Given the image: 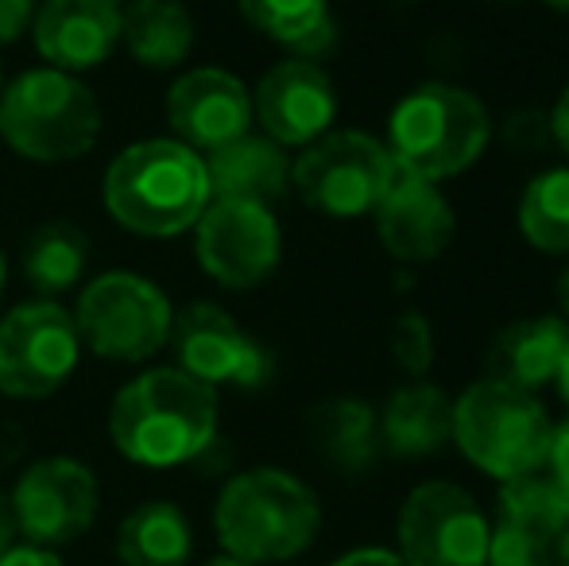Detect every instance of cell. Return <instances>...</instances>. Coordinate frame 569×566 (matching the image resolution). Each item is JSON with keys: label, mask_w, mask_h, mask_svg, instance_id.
I'll return each mask as SVG.
<instances>
[{"label": "cell", "mask_w": 569, "mask_h": 566, "mask_svg": "<svg viewBox=\"0 0 569 566\" xmlns=\"http://www.w3.org/2000/svg\"><path fill=\"white\" fill-rule=\"evenodd\" d=\"M218 416V388L182 369H148L117 393L109 438L136 466L171 469L210 450Z\"/></svg>", "instance_id": "obj_1"}, {"label": "cell", "mask_w": 569, "mask_h": 566, "mask_svg": "<svg viewBox=\"0 0 569 566\" xmlns=\"http://www.w3.org/2000/svg\"><path fill=\"white\" fill-rule=\"evenodd\" d=\"M210 206L206 159L179 140L128 143L106 171V210L140 237H179Z\"/></svg>", "instance_id": "obj_2"}, {"label": "cell", "mask_w": 569, "mask_h": 566, "mask_svg": "<svg viewBox=\"0 0 569 566\" xmlns=\"http://www.w3.org/2000/svg\"><path fill=\"white\" fill-rule=\"evenodd\" d=\"M322 505L302 477L276 466L244 469L213 505V532L232 559L291 563L318 539Z\"/></svg>", "instance_id": "obj_3"}, {"label": "cell", "mask_w": 569, "mask_h": 566, "mask_svg": "<svg viewBox=\"0 0 569 566\" xmlns=\"http://www.w3.org/2000/svg\"><path fill=\"white\" fill-rule=\"evenodd\" d=\"M0 137L36 163L82 159L101 137V106L67 70H28L0 90Z\"/></svg>", "instance_id": "obj_4"}, {"label": "cell", "mask_w": 569, "mask_h": 566, "mask_svg": "<svg viewBox=\"0 0 569 566\" xmlns=\"http://www.w3.org/2000/svg\"><path fill=\"white\" fill-rule=\"evenodd\" d=\"M550 430L555 424L535 393L511 388L503 380L485 377L453 400V443L480 474L496 481L542 469Z\"/></svg>", "instance_id": "obj_5"}, {"label": "cell", "mask_w": 569, "mask_h": 566, "mask_svg": "<svg viewBox=\"0 0 569 566\" xmlns=\"http://www.w3.org/2000/svg\"><path fill=\"white\" fill-rule=\"evenodd\" d=\"M488 132H492L488 109L469 90L427 82L391 109L388 151L399 167L438 182L477 163L485 156Z\"/></svg>", "instance_id": "obj_6"}, {"label": "cell", "mask_w": 569, "mask_h": 566, "mask_svg": "<svg viewBox=\"0 0 569 566\" xmlns=\"http://www.w3.org/2000/svg\"><path fill=\"white\" fill-rule=\"evenodd\" d=\"M167 295L136 272H106L86 284L74 307L78 338L106 361H148L171 341Z\"/></svg>", "instance_id": "obj_7"}, {"label": "cell", "mask_w": 569, "mask_h": 566, "mask_svg": "<svg viewBox=\"0 0 569 566\" xmlns=\"http://www.w3.org/2000/svg\"><path fill=\"white\" fill-rule=\"evenodd\" d=\"M391 171L396 159L388 143L345 129L307 143V151L291 163V187L310 210L345 221L376 210Z\"/></svg>", "instance_id": "obj_8"}, {"label": "cell", "mask_w": 569, "mask_h": 566, "mask_svg": "<svg viewBox=\"0 0 569 566\" xmlns=\"http://www.w3.org/2000/svg\"><path fill=\"white\" fill-rule=\"evenodd\" d=\"M82 354L74 315L59 302H23L0 318V393L43 400L70 380Z\"/></svg>", "instance_id": "obj_9"}, {"label": "cell", "mask_w": 569, "mask_h": 566, "mask_svg": "<svg viewBox=\"0 0 569 566\" xmlns=\"http://www.w3.org/2000/svg\"><path fill=\"white\" fill-rule=\"evenodd\" d=\"M488 532L472 493L453 481H427L407 493L396 520L399 559L407 566H485Z\"/></svg>", "instance_id": "obj_10"}, {"label": "cell", "mask_w": 569, "mask_h": 566, "mask_svg": "<svg viewBox=\"0 0 569 566\" xmlns=\"http://www.w3.org/2000/svg\"><path fill=\"white\" fill-rule=\"evenodd\" d=\"M101 489L98 477L78 458H39L20 474L12 489V513L20 524V539L31 547H59L74 544L98 520Z\"/></svg>", "instance_id": "obj_11"}, {"label": "cell", "mask_w": 569, "mask_h": 566, "mask_svg": "<svg viewBox=\"0 0 569 566\" xmlns=\"http://www.w3.org/2000/svg\"><path fill=\"white\" fill-rule=\"evenodd\" d=\"M279 249V221L271 206L260 202H232V198H210L194 226V252L213 284L229 291L260 287L276 272Z\"/></svg>", "instance_id": "obj_12"}, {"label": "cell", "mask_w": 569, "mask_h": 566, "mask_svg": "<svg viewBox=\"0 0 569 566\" xmlns=\"http://www.w3.org/2000/svg\"><path fill=\"white\" fill-rule=\"evenodd\" d=\"M171 341L179 369L210 388H260L271 377V361L260 341L213 302H194L174 315Z\"/></svg>", "instance_id": "obj_13"}, {"label": "cell", "mask_w": 569, "mask_h": 566, "mask_svg": "<svg viewBox=\"0 0 569 566\" xmlns=\"http://www.w3.org/2000/svg\"><path fill=\"white\" fill-rule=\"evenodd\" d=\"M252 113L263 125V137L279 148H307L330 132L338 117V90L315 59H287L260 78Z\"/></svg>", "instance_id": "obj_14"}, {"label": "cell", "mask_w": 569, "mask_h": 566, "mask_svg": "<svg viewBox=\"0 0 569 566\" xmlns=\"http://www.w3.org/2000/svg\"><path fill=\"white\" fill-rule=\"evenodd\" d=\"M372 214L380 245L403 265H422V260L442 257L457 229L453 210L438 190V182L422 179V175L407 171L399 163Z\"/></svg>", "instance_id": "obj_15"}, {"label": "cell", "mask_w": 569, "mask_h": 566, "mask_svg": "<svg viewBox=\"0 0 569 566\" xmlns=\"http://www.w3.org/2000/svg\"><path fill=\"white\" fill-rule=\"evenodd\" d=\"M167 121L174 140L194 151H218L252 125V93L237 75L218 67H198L167 90Z\"/></svg>", "instance_id": "obj_16"}, {"label": "cell", "mask_w": 569, "mask_h": 566, "mask_svg": "<svg viewBox=\"0 0 569 566\" xmlns=\"http://www.w3.org/2000/svg\"><path fill=\"white\" fill-rule=\"evenodd\" d=\"M120 0H43L31 16L36 51L54 70H90L101 67L120 43Z\"/></svg>", "instance_id": "obj_17"}, {"label": "cell", "mask_w": 569, "mask_h": 566, "mask_svg": "<svg viewBox=\"0 0 569 566\" xmlns=\"http://www.w3.org/2000/svg\"><path fill=\"white\" fill-rule=\"evenodd\" d=\"M206 179H210V198L271 206L291 187V159L276 140L244 132L206 156Z\"/></svg>", "instance_id": "obj_18"}, {"label": "cell", "mask_w": 569, "mask_h": 566, "mask_svg": "<svg viewBox=\"0 0 569 566\" xmlns=\"http://www.w3.org/2000/svg\"><path fill=\"white\" fill-rule=\"evenodd\" d=\"M376 427L380 446L396 458H427L453 438V400L438 385L411 380L388 396Z\"/></svg>", "instance_id": "obj_19"}, {"label": "cell", "mask_w": 569, "mask_h": 566, "mask_svg": "<svg viewBox=\"0 0 569 566\" xmlns=\"http://www.w3.org/2000/svg\"><path fill=\"white\" fill-rule=\"evenodd\" d=\"M569 346V322L562 318H519L503 326L488 346V377L511 388L535 393L558 377Z\"/></svg>", "instance_id": "obj_20"}, {"label": "cell", "mask_w": 569, "mask_h": 566, "mask_svg": "<svg viewBox=\"0 0 569 566\" xmlns=\"http://www.w3.org/2000/svg\"><path fill=\"white\" fill-rule=\"evenodd\" d=\"M113 552L120 566H187L194 555V528L171 500H143L120 520Z\"/></svg>", "instance_id": "obj_21"}, {"label": "cell", "mask_w": 569, "mask_h": 566, "mask_svg": "<svg viewBox=\"0 0 569 566\" xmlns=\"http://www.w3.org/2000/svg\"><path fill=\"white\" fill-rule=\"evenodd\" d=\"M120 43L140 67L171 70L194 47V16L179 0H132L120 20Z\"/></svg>", "instance_id": "obj_22"}, {"label": "cell", "mask_w": 569, "mask_h": 566, "mask_svg": "<svg viewBox=\"0 0 569 566\" xmlns=\"http://www.w3.org/2000/svg\"><path fill=\"white\" fill-rule=\"evenodd\" d=\"M310 435H315L318 450L333 461L345 474H360L376 461L380 454V427H376V411L365 400L338 396V400H322L310 411Z\"/></svg>", "instance_id": "obj_23"}, {"label": "cell", "mask_w": 569, "mask_h": 566, "mask_svg": "<svg viewBox=\"0 0 569 566\" xmlns=\"http://www.w3.org/2000/svg\"><path fill=\"white\" fill-rule=\"evenodd\" d=\"M237 4L260 36L295 51V59H318L333 47V20L326 0H237Z\"/></svg>", "instance_id": "obj_24"}, {"label": "cell", "mask_w": 569, "mask_h": 566, "mask_svg": "<svg viewBox=\"0 0 569 566\" xmlns=\"http://www.w3.org/2000/svg\"><path fill=\"white\" fill-rule=\"evenodd\" d=\"M519 229L539 252L569 257V167L542 171L527 182L519 202Z\"/></svg>", "instance_id": "obj_25"}, {"label": "cell", "mask_w": 569, "mask_h": 566, "mask_svg": "<svg viewBox=\"0 0 569 566\" xmlns=\"http://www.w3.org/2000/svg\"><path fill=\"white\" fill-rule=\"evenodd\" d=\"M23 272L28 284L47 295H59L74 287L86 272V234L70 221H51L36 229L23 249Z\"/></svg>", "instance_id": "obj_26"}, {"label": "cell", "mask_w": 569, "mask_h": 566, "mask_svg": "<svg viewBox=\"0 0 569 566\" xmlns=\"http://www.w3.org/2000/svg\"><path fill=\"white\" fill-rule=\"evenodd\" d=\"M496 505H500V520L539 528V532H547V536H558L562 524L569 520V497L558 489L547 469H535V474L500 481Z\"/></svg>", "instance_id": "obj_27"}, {"label": "cell", "mask_w": 569, "mask_h": 566, "mask_svg": "<svg viewBox=\"0 0 569 566\" xmlns=\"http://www.w3.org/2000/svg\"><path fill=\"white\" fill-rule=\"evenodd\" d=\"M485 566H555V536L511 520H496V528L488 532Z\"/></svg>", "instance_id": "obj_28"}, {"label": "cell", "mask_w": 569, "mask_h": 566, "mask_svg": "<svg viewBox=\"0 0 569 566\" xmlns=\"http://www.w3.org/2000/svg\"><path fill=\"white\" fill-rule=\"evenodd\" d=\"M391 357H396L407 377H427V369L435 365V338H430L427 318L415 315V310L399 315V322L391 326Z\"/></svg>", "instance_id": "obj_29"}, {"label": "cell", "mask_w": 569, "mask_h": 566, "mask_svg": "<svg viewBox=\"0 0 569 566\" xmlns=\"http://www.w3.org/2000/svg\"><path fill=\"white\" fill-rule=\"evenodd\" d=\"M503 140L516 151H539L550 137V113H539V109H519L503 121Z\"/></svg>", "instance_id": "obj_30"}, {"label": "cell", "mask_w": 569, "mask_h": 566, "mask_svg": "<svg viewBox=\"0 0 569 566\" xmlns=\"http://www.w3.org/2000/svg\"><path fill=\"white\" fill-rule=\"evenodd\" d=\"M555 485L569 497V419L550 430V446H547V461H542Z\"/></svg>", "instance_id": "obj_31"}, {"label": "cell", "mask_w": 569, "mask_h": 566, "mask_svg": "<svg viewBox=\"0 0 569 566\" xmlns=\"http://www.w3.org/2000/svg\"><path fill=\"white\" fill-rule=\"evenodd\" d=\"M36 0H0V43H16L31 28Z\"/></svg>", "instance_id": "obj_32"}, {"label": "cell", "mask_w": 569, "mask_h": 566, "mask_svg": "<svg viewBox=\"0 0 569 566\" xmlns=\"http://www.w3.org/2000/svg\"><path fill=\"white\" fill-rule=\"evenodd\" d=\"M0 566H67L59 559V552H47V547H31V544H16L0 555Z\"/></svg>", "instance_id": "obj_33"}, {"label": "cell", "mask_w": 569, "mask_h": 566, "mask_svg": "<svg viewBox=\"0 0 569 566\" xmlns=\"http://www.w3.org/2000/svg\"><path fill=\"white\" fill-rule=\"evenodd\" d=\"M330 566H407V563L396 552H388V547H357V552L341 555Z\"/></svg>", "instance_id": "obj_34"}, {"label": "cell", "mask_w": 569, "mask_h": 566, "mask_svg": "<svg viewBox=\"0 0 569 566\" xmlns=\"http://www.w3.org/2000/svg\"><path fill=\"white\" fill-rule=\"evenodd\" d=\"M550 137L569 156V86L562 90V98L555 101V109H550Z\"/></svg>", "instance_id": "obj_35"}, {"label": "cell", "mask_w": 569, "mask_h": 566, "mask_svg": "<svg viewBox=\"0 0 569 566\" xmlns=\"http://www.w3.org/2000/svg\"><path fill=\"white\" fill-rule=\"evenodd\" d=\"M16 544H20V524H16V513H12V497L0 493V555Z\"/></svg>", "instance_id": "obj_36"}, {"label": "cell", "mask_w": 569, "mask_h": 566, "mask_svg": "<svg viewBox=\"0 0 569 566\" xmlns=\"http://www.w3.org/2000/svg\"><path fill=\"white\" fill-rule=\"evenodd\" d=\"M555 563L558 566H569V520L562 524V532L555 536Z\"/></svg>", "instance_id": "obj_37"}, {"label": "cell", "mask_w": 569, "mask_h": 566, "mask_svg": "<svg viewBox=\"0 0 569 566\" xmlns=\"http://www.w3.org/2000/svg\"><path fill=\"white\" fill-rule=\"evenodd\" d=\"M558 388H562V400L569 404V346H566V357H562V365H558Z\"/></svg>", "instance_id": "obj_38"}, {"label": "cell", "mask_w": 569, "mask_h": 566, "mask_svg": "<svg viewBox=\"0 0 569 566\" xmlns=\"http://www.w3.org/2000/svg\"><path fill=\"white\" fill-rule=\"evenodd\" d=\"M558 302H562V310H566V318H569V268H566L562 284H558Z\"/></svg>", "instance_id": "obj_39"}, {"label": "cell", "mask_w": 569, "mask_h": 566, "mask_svg": "<svg viewBox=\"0 0 569 566\" xmlns=\"http://www.w3.org/2000/svg\"><path fill=\"white\" fill-rule=\"evenodd\" d=\"M206 566H252V563H244V559H232V555H218L213 563H206Z\"/></svg>", "instance_id": "obj_40"}, {"label": "cell", "mask_w": 569, "mask_h": 566, "mask_svg": "<svg viewBox=\"0 0 569 566\" xmlns=\"http://www.w3.org/2000/svg\"><path fill=\"white\" fill-rule=\"evenodd\" d=\"M550 8H558V12H566L569 16V0H547Z\"/></svg>", "instance_id": "obj_41"}, {"label": "cell", "mask_w": 569, "mask_h": 566, "mask_svg": "<svg viewBox=\"0 0 569 566\" xmlns=\"http://www.w3.org/2000/svg\"><path fill=\"white\" fill-rule=\"evenodd\" d=\"M0 291H4V257H0Z\"/></svg>", "instance_id": "obj_42"}, {"label": "cell", "mask_w": 569, "mask_h": 566, "mask_svg": "<svg viewBox=\"0 0 569 566\" xmlns=\"http://www.w3.org/2000/svg\"><path fill=\"white\" fill-rule=\"evenodd\" d=\"M0 90H4V75H0Z\"/></svg>", "instance_id": "obj_43"}]
</instances>
